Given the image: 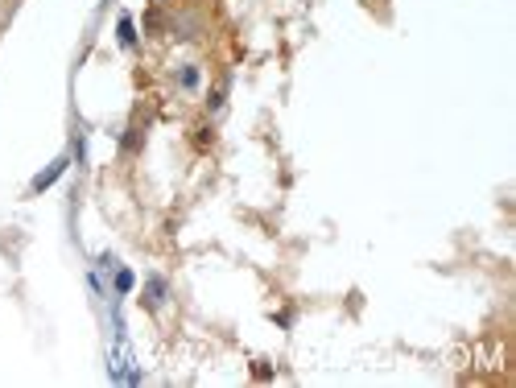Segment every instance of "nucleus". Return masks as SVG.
Returning <instances> with one entry per match:
<instances>
[{
  "label": "nucleus",
  "mask_w": 516,
  "mask_h": 388,
  "mask_svg": "<svg viewBox=\"0 0 516 388\" xmlns=\"http://www.w3.org/2000/svg\"><path fill=\"white\" fill-rule=\"evenodd\" d=\"M132 285H136V277L128 269H116V294H132Z\"/></svg>",
  "instance_id": "obj_5"
},
{
  "label": "nucleus",
  "mask_w": 516,
  "mask_h": 388,
  "mask_svg": "<svg viewBox=\"0 0 516 388\" xmlns=\"http://www.w3.org/2000/svg\"><path fill=\"white\" fill-rule=\"evenodd\" d=\"M141 302H145L149 310H153V306H161V302H165V277H149V281H145V298H141Z\"/></svg>",
  "instance_id": "obj_2"
},
{
  "label": "nucleus",
  "mask_w": 516,
  "mask_h": 388,
  "mask_svg": "<svg viewBox=\"0 0 516 388\" xmlns=\"http://www.w3.org/2000/svg\"><path fill=\"white\" fill-rule=\"evenodd\" d=\"M116 37H120V45H124V50H136V29H132V17H128V12H120Z\"/></svg>",
  "instance_id": "obj_3"
},
{
  "label": "nucleus",
  "mask_w": 516,
  "mask_h": 388,
  "mask_svg": "<svg viewBox=\"0 0 516 388\" xmlns=\"http://www.w3.org/2000/svg\"><path fill=\"white\" fill-rule=\"evenodd\" d=\"M66 165H70V157H58V161H50V165H45V170H41V174H37V178L29 182V190H33V194L50 190V186H54V182H58V178L66 174Z\"/></svg>",
  "instance_id": "obj_1"
},
{
  "label": "nucleus",
  "mask_w": 516,
  "mask_h": 388,
  "mask_svg": "<svg viewBox=\"0 0 516 388\" xmlns=\"http://www.w3.org/2000/svg\"><path fill=\"white\" fill-rule=\"evenodd\" d=\"M178 83H182L186 91H194V87H198V66H182V70H178Z\"/></svg>",
  "instance_id": "obj_4"
}]
</instances>
